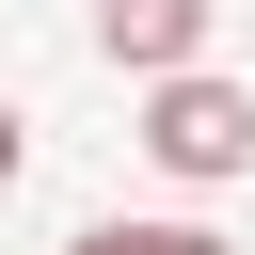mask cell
Segmentation results:
<instances>
[{"instance_id": "obj_1", "label": "cell", "mask_w": 255, "mask_h": 255, "mask_svg": "<svg viewBox=\"0 0 255 255\" xmlns=\"http://www.w3.org/2000/svg\"><path fill=\"white\" fill-rule=\"evenodd\" d=\"M143 159H159V175H191V191H207V175H255V96H239V80H207V64H175V80L143 96Z\"/></svg>"}, {"instance_id": "obj_2", "label": "cell", "mask_w": 255, "mask_h": 255, "mask_svg": "<svg viewBox=\"0 0 255 255\" xmlns=\"http://www.w3.org/2000/svg\"><path fill=\"white\" fill-rule=\"evenodd\" d=\"M96 48H112L128 80H175V64L207 48V0H96Z\"/></svg>"}, {"instance_id": "obj_3", "label": "cell", "mask_w": 255, "mask_h": 255, "mask_svg": "<svg viewBox=\"0 0 255 255\" xmlns=\"http://www.w3.org/2000/svg\"><path fill=\"white\" fill-rule=\"evenodd\" d=\"M96 239H112V255H223L207 223H96Z\"/></svg>"}, {"instance_id": "obj_4", "label": "cell", "mask_w": 255, "mask_h": 255, "mask_svg": "<svg viewBox=\"0 0 255 255\" xmlns=\"http://www.w3.org/2000/svg\"><path fill=\"white\" fill-rule=\"evenodd\" d=\"M16 159H32V143H16V112H0V191H16Z\"/></svg>"}, {"instance_id": "obj_5", "label": "cell", "mask_w": 255, "mask_h": 255, "mask_svg": "<svg viewBox=\"0 0 255 255\" xmlns=\"http://www.w3.org/2000/svg\"><path fill=\"white\" fill-rule=\"evenodd\" d=\"M64 255H112V239H64Z\"/></svg>"}]
</instances>
